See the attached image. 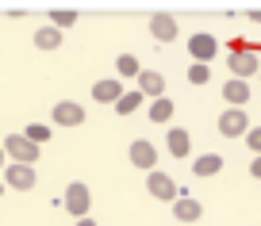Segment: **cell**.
Listing matches in <instances>:
<instances>
[{
  "label": "cell",
  "instance_id": "1",
  "mask_svg": "<svg viewBox=\"0 0 261 226\" xmlns=\"http://www.w3.org/2000/svg\"><path fill=\"white\" fill-rule=\"evenodd\" d=\"M89 184H81V180H73V184H65V195H62V207L69 211L73 218H89Z\"/></svg>",
  "mask_w": 261,
  "mask_h": 226
},
{
  "label": "cell",
  "instance_id": "2",
  "mask_svg": "<svg viewBox=\"0 0 261 226\" xmlns=\"http://www.w3.org/2000/svg\"><path fill=\"white\" fill-rule=\"evenodd\" d=\"M4 150H8V157L19 161V165H35L39 161V146H35L27 134H8L4 138Z\"/></svg>",
  "mask_w": 261,
  "mask_h": 226
},
{
  "label": "cell",
  "instance_id": "3",
  "mask_svg": "<svg viewBox=\"0 0 261 226\" xmlns=\"http://www.w3.org/2000/svg\"><path fill=\"white\" fill-rule=\"evenodd\" d=\"M219 134L223 138H246L250 134V119H246L242 107H227V111L219 115Z\"/></svg>",
  "mask_w": 261,
  "mask_h": 226
},
{
  "label": "cell",
  "instance_id": "4",
  "mask_svg": "<svg viewBox=\"0 0 261 226\" xmlns=\"http://www.w3.org/2000/svg\"><path fill=\"white\" fill-rule=\"evenodd\" d=\"M230 73H234L238 81H246V77H253V73H261V58L253 54V50H230Z\"/></svg>",
  "mask_w": 261,
  "mask_h": 226
},
{
  "label": "cell",
  "instance_id": "5",
  "mask_svg": "<svg viewBox=\"0 0 261 226\" xmlns=\"http://www.w3.org/2000/svg\"><path fill=\"white\" fill-rule=\"evenodd\" d=\"M146 188H150V195L154 200H169V203H177L180 200V188H177V180L169 177V173H150V180H146Z\"/></svg>",
  "mask_w": 261,
  "mask_h": 226
},
{
  "label": "cell",
  "instance_id": "6",
  "mask_svg": "<svg viewBox=\"0 0 261 226\" xmlns=\"http://www.w3.org/2000/svg\"><path fill=\"white\" fill-rule=\"evenodd\" d=\"M50 119H54L58 127H81L85 123V107L77 104V100H58L54 111H50Z\"/></svg>",
  "mask_w": 261,
  "mask_h": 226
},
{
  "label": "cell",
  "instance_id": "7",
  "mask_svg": "<svg viewBox=\"0 0 261 226\" xmlns=\"http://www.w3.org/2000/svg\"><path fill=\"white\" fill-rule=\"evenodd\" d=\"M188 54L196 58V62H212L215 54H219V42H215V35H207V31H196L192 39H188Z\"/></svg>",
  "mask_w": 261,
  "mask_h": 226
},
{
  "label": "cell",
  "instance_id": "8",
  "mask_svg": "<svg viewBox=\"0 0 261 226\" xmlns=\"http://www.w3.org/2000/svg\"><path fill=\"white\" fill-rule=\"evenodd\" d=\"M130 165L135 169H150L154 173V165H158V150H154V142H146V138H139V142H130Z\"/></svg>",
  "mask_w": 261,
  "mask_h": 226
},
{
  "label": "cell",
  "instance_id": "9",
  "mask_svg": "<svg viewBox=\"0 0 261 226\" xmlns=\"http://www.w3.org/2000/svg\"><path fill=\"white\" fill-rule=\"evenodd\" d=\"M4 184L16 188V192H27V188H35V169H31V165L12 161L8 169H4Z\"/></svg>",
  "mask_w": 261,
  "mask_h": 226
},
{
  "label": "cell",
  "instance_id": "10",
  "mask_svg": "<svg viewBox=\"0 0 261 226\" xmlns=\"http://www.w3.org/2000/svg\"><path fill=\"white\" fill-rule=\"evenodd\" d=\"M150 35H154L158 42H173L177 39V19L165 16V12H154V16H150Z\"/></svg>",
  "mask_w": 261,
  "mask_h": 226
},
{
  "label": "cell",
  "instance_id": "11",
  "mask_svg": "<svg viewBox=\"0 0 261 226\" xmlns=\"http://www.w3.org/2000/svg\"><path fill=\"white\" fill-rule=\"evenodd\" d=\"M139 92H142V96H150V100H162L165 96V77H162V73H154V69H142Z\"/></svg>",
  "mask_w": 261,
  "mask_h": 226
},
{
  "label": "cell",
  "instance_id": "12",
  "mask_svg": "<svg viewBox=\"0 0 261 226\" xmlns=\"http://www.w3.org/2000/svg\"><path fill=\"white\" fill-rule=\"evenodd\" d=\"M165 146H169L173 157H188L192 154V138H188L185 127H169V134H165Z\"/></svg>",
  "mask_w": 261,
  "mask_h": 226
},
{
  "label": "cell",
  "instance_id": "13",
  "mask_svg": "<svg viewBox=\"0 0 261 226\" xmlns=\"http://www.w3.org/2000/svg\"><path fill=\"white\" fill-rule=\"evenodd\" d=\"M250 96H253V92H250V84H246V81H238V77H230V81L223 84V100H227V107H242Z\"/></svg>",
  "mask_w": 261,
  "mask_h": 226
},
{
  "label": "cell",
  "instance_id": "14",
  "mask_svg": "<svg viewBox=\"0 0 261 226\" xmlns=\"http://www.w3.org/2000/svg\"><path fill=\"white\" fill-rule=\"evenodd\" d=\"M92 100H96V104H119L123 100V84L119 81H96L92 84Z\"/></svg>",
  "mask_w": 261,
  "mask_h": 226
},
{
  "label": "cell",
  "instance_id": "15",
  "mask_svg": "<svg viewBox=\"0 0 261 226\" xmlns=\"http://www.w3.org/2000/svg\"><path fill=\"white\" fill-rule=\"evenodd\" d=\"M173 215H177L180 222H200L204 207H200V200H192V195H180V200L173 203Z\"/></svg>",
  "mask_w": 261,
  "mask_h": 226
},
{
  "label": "cell",
  "instance_id": "16",
  "mask_svg": "<svg viewBox=\"0 0 261 226\" xmlns=\"http://www.w3.org/2000/svg\"><path fill=\"white\" fill-rule=\"evenodd\" d=\"M219 169H223V157L219 154H200L192 161V177H215Z\"/></svg>",
  "mask_w": 261,
  "mask_h": 226
},
{
  "label": "cell",
  "instance_id": "17",
  "mask_svg": "<svg viewBox=\"0 0 261 226\" xmlns=\"http://www.w3.org/2000/svg\"><path fill=\"white\" fill-rule=\"evenodd\" d=\"M35 46H39V50H58V46H62V31H58V27H42V31H35Z\"/></svg>",
  "mask_w": 261,
  "mask_h": 226
},
{
  "label": "cell",
  "instance_id": "18",
  "mask_svg": "<svg viewBox=\"0 0 261 226\" xmlns=\"http://www.w3.org/2000/svg\"><path fill=\"white\" fill-rule=\"evenodd\" d=\"M173 111H177V107H173L169 96H162V100H154V104H150V119H154V123H169Z\"/></svg>",
  "mask_w": 261,
  "mask_h": 226
},
{
  "label": "cell",
  "instance_id": "19",
  "mask_svg": "<svg viewBox=\"0 0 261 226\" xmlns=\"http://www.w3.org/2000/svg\"><path fill=\"white\" fill-rule=\"evenodd\" d=\"M115 69H119V77H142L139 58H135V54H119V58H115Z\"/></svg>",
  "mask_w": 261,
  "mask_h": 226
},
{
  "label": "cell",
  "instance_id": "20",
  "mask_svg": "<svg viewBox=\"0 0 261 226\" xmlns=\"http://www.w3.org/2000/svg\"><path fill=\"white\" fill-rule=\"evenodd\" d=\"M207 77H212V69H207L204 62H192V65H188V84L200 89V84H207Z\"/></svg>",
  "mask_w": 261,
  "mask_h": 226
},
{
  "label": "cell",
  "instance_id": "21",
  "mask_svg": "<svg viewBox=\"0 0 261 226\" xmlns=\"http://www.w3.org/2000/svg\"><path fill=\"white\" fill-rule=\"evenodd\" d=\"M139 104H142V92H123V100L115 104V111H119V115H130V111H139Z\"/></svg>",
  "mask_w": 261,
  "mask_h": 226
},
{
  "label": "cell",
  "instance_id": "22",
  "mask_svg": "<svg viewBox=\"0 0 261 226\" xmlns=\"http://www.w3.org/2000/svg\"><path fill=\"white\" fill-rule=\"evenodd\" d=\"M73 23H77V12H65V8L50 12V27H58V31H65V27H73Z\"/></svg>",
  "mask_w": 261,
  "mask_h": 226
},
{
  "label": "cell",
  "instance_id": "23",
  "mask_svg": "<svg viewBox=\"0 0 261 226\" xmlns=\"http://www.w3.org/2000/svg\"><path fill=\"white\" fill-rule=\"evenodd\" d=\"M23 134H27V138H31V142H35V146H42V142H50V127H46V123H31V127H27V130H23Z\"/></svg>",
  "mask_w": 261,
  "mask_h": 226
},
{
  "label": "cell",
  "instance_id": "24",
  "mask_svg": "<svg viewBox=\"0 0 261 226\" xmlns=\"http://www.w3.org/2000/svg\"><path fill=\"white\" fill-rule=\"evenodd\" d=\"M246 146H250L253 154L261 157V127H250V134H246Z\"/></svg>",
  "mask_w": 261,
  "mask_h": 226
},
{
  "label": "cell",
  "instance_id": "25",
  "mask_svg": "<svg viewBox=\"0 0 261 226\" xmlns=\"http://www.w3.org/2000/svg\"><path fill=\"white\" fill-rule=\"evenodd\" d=\"M250 177L261 180V157H253V161H250Z\"/></svg>",
  "mask_w": 261,
  "mask_h": 226
},
{
  "label": "cell",
  "instance_id": "26",
  "mask_svg": "<svg viewBox=\"0 0 261 226\" xmlns=\"http://www.w3.org/2000/svg\"><path fill=\"white\" fill-rule=\"evenodd\" d=\"M8 165H12V161H8V150L0 146V169H8Z\"/></svg>",
  "mask_w": 261,
  "mask_h": 226
},
{
  "label": "cell",
  "instance_id": "27",
  "mask_svg": "<svg viewBox=\"0 0 261 226\" xmlns=\"http://www.w3.org/2000/svg\"><path fill=\"white\" fill-rule=\"evenodd\" d=\"M73 226H96V222H92V218H77Z\"/></svg>",
  "mask_w": 261,
  "mask_h": 226
},
{
  "label": "cell",
  "instance_id": "28",
  "mask_svg": "<svg viewBox=\"0 0 261 226\" xmlns=\"http://www.w3.org/2000/svg\"><path fill=\"white\" fill-rule=\"evenodd\" d=\"M4 188H8V184H4V180H0V195H4Z\"/></svg>",
  "mask_w": 261,
  "mask_h": 226
}]
</instances>
